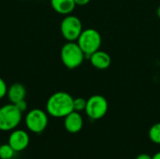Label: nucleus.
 I'll return each instance as SVG.
<instances>
[{"label": "nucleus", "instance_id": "nucleus-1", "mask_svg": "<svg viewBox=\"0 0 160 159\" xmlns=\"http://www.w3.org/2000/svg\"><path fill=\"white\" fill-rule=\"evenodd\" d=\"M73 97L70 94L58 91L53 93L47 100L46 112L54 118H65L68 114L74 111Z\"/></svg>", "mask_w": 160, "mask_h": 159}, {"label": "nucleus", "instance_id": "nucleus-2", "mask_svg": "<svg viewBox=\"0 0 160 159\" xmlns=\"http://www.w3.org/2000/svg\"><path fill=\"white\" fill-rule=\"evenodd\" d=\"M60 57L63 65L67 68L74 69L83 63L85 54L77 41H67L61 48Z\"/></svg>", "mask_w": 160, "mask_h": 159}, {"label": "nucleus", "instance_id": "nucleus-3", "mask_svg": "<svg viewBox=\"0 0 160 159\" xmlns=\"http://www.w3.org/2000/svg\"><path fill=\"white\" fill-rule=\"evenodd\" d=\"M77 43L84 52L85 57L89 58L92 53L100 49L102 43L101 35L98 30L94 28L84 29L77 39Z\"/></svg>", "mask_w": 160, "mask_h": 159}, {"label": "nucleus", "instance_id": "nucleus-4", "mask_svg": "<svg viewBox=\"0 0 160 159\" xmlns=\"http://www.w3.org/2000/svg\"><path fill=\"white\" fill-rule=\"evenodd\" d=\"M22 121V112L13 103L6 104L0 108V130L12 131Z\"/></svg>", "mask_w": 160, "mask_h": 159}, {"label": "nucleus", "instance_id": "nucleus-5", "mask_svg": "<svg viewBox=\"0 0 160 159\" xmlns=\"http://www.w3.org/2000/svg\"><path fill=\"white\" fill-rule=\"evenodd\" d=\"M24 123L29 131L36 134H40L48 126V113L40 109H33L26 113Z\"/></svg>", "mask_w": 160, "mask_h": 159}, {"label": "nucleus", "instance_id": "nucleus-6", "mask_svg": "<svg viewBox=\"0 0 160 159\" xmlns=\"http://www.w3.org/2000/svg\"><path fill=\"white\" fill-rule=\"evenodd\" d=\"M82 30L81 20L71 14L66 15L60 24L61 34L67 41H77Z\"/></svg>", "mask_w": 160, "mask_h": 159}, {"label": "nucleus", "instance_id": "nucleus-7", "mask_svg": "<svg viewBox=\"0 0 160 159\" xmlns=\"http://www.w3.org/2000/svg\"><path fill=\"white\" fill-rule=\"evenodd\" d=\"M109 110L107 99L101 95H94L87 99L85 112L91 120H99L103 118Z\"/></svg>", "mask_w": 160, "mask_h": 159}, {"label": "nucleus", "instance_id": "nucleus-8", "mask_svg": "<svg viewBox=\"0 0 160 159\" xmlns=\"http://www.w3.org/2000/svg\"><path fill=\"white\" fill-rule=\"evenodd\" d=\"M30 142L28 133L22 129H14L8 137V144L17 153L25 150Z\"/></svg>", "mask_w": 160, "mask_h": 159}, {"label": "nucleus", "instance_id": "nucleus-9", "mask_svg": "<svg viewBox=\"0 0 160 159\" xmlns=\"http://www.w3.org/2000/svg\"><path fill=\"white\" fill-rule=\"evenodd\" d=\"M64 127L70 134H76L80 132L83 127V119L81 113L73 111L68 114L64 118Z\"/></svg>", "mask_w": 160, "mask_h": 159}, {"label": "nucleus", "instance_id": "nucleus-10", "mask_svg": "<svg viewBox=\"0 0 160 159\" xmlns=\"http://www.w3.org/2000/svg\"><path fill=\"white\" fill-rule=\"evenodd\" d=\"M91 65L99 70H104L110 67L112 64V58L110 54L104 51L98 50L89 56Z\"/></svg>", "mask_w": 160, "mask_h": 159}, {"label": "nucleus", "instance_id": "nucleus-11", "mask_svg": "<svg viewBox=\"0 0 160 159\" xmlns=\"http://www.w3.org/2000/svg\"><path fill=\"white\" fill-rule=\"evenodd\" d=\"M7 96L10 103H17L18 101L23 100L26 96V89L25 87L20 83V82H15L12 83L8 88L7 92Z\"/></svg>", "mask_w": 160, "mask_h": 159}, {"label": "nucleus", "instance_id": "nucleus-12", "mask_svg": "<svg viewBox=\"0 0 160 159\" xmlns=\"http://www.w3.org/2000/svg\"><path fill=\"white\" fill-rule=\"evenodd\" d=\"M51 5L54 11L62 15L70 14L76 7L74 0H51Z\"/></svg>", "mask_w": 160, "mask_h": 159}, {"label": "nucleus", "instance_id": "nucleus-13", "mask_svg": "<svg viewBox=\"0 0 160 159\" xmlns=\"http://www.w3.org/2000/svg\"><path fill=\"white\" fill-rule=\"evenodd\" d=\"M150 141L156 144H160V122L153 125L148 132Z\"/></svg>", "mask_w": 160, "mask_h": 159}, {"label": "nucleus", "instance_id": "nucleus-14", "mask_svg": "<svg viewBox=\"0 0 160 159\" xmlns=\"http://www.w3.org/2000/svg\"><path fill=\"white\" fill-rule=\"evenodd\" d=\"M15 153L16 152L8 143L0 145V159H11L14 157Z\"/></svg>", "mask_w": 160, "mask_h": 159}, {"label": "nucleus", "instance_id": "nucleus-15", "mask_svg": "<svg viewBox=\"0 0 160 159\" xmlns=\"http://www.w3.org/2000/svg\"><path fill=\"white\" fill-rule=\"evenodd\" d=\"M87 99H84L83 97H76L73 99V109L75 112H81L85 111Z\"/></svg>", "mask_w": 160, "mask_h": 159}, {"label": "nucleus", "instance_id": "nucleus-16", "mask_svg": "<svg viewBox=\"0 0 160 159\" xmlns=\"http://www.w3.org/2000/svg\"><path fill=\"white\" fill-rule=\"evenodd\" d=\"M8 86L7 83L5 82V81L0 78V99H2L3 97H5L7 96V92H8Z\"/></svg>", "mask_w": 160, "mask_h": 159}, {"label": "nucleus", "instance_id": "nucleus-17", "mask_svg": "<svg viewBox=\"0 0 160 159\" xmlns=\"http://www.w3.org/2000/svg\"><path fill=\"white\" fill-rule=\"evenodd\" d=\"M15 106H16V108L22 113V112H24L26 110H27V103H26V101L23 99V100H21V101H18L17 103H15L14 104Z\"/></svg>", "mask_w": 160, "mask_h": 159}, {"label": "nucleus", "instance_id": "nucleus-18", "mask_svg": "<svg viewBox=\"0 0 160 159\" xmlns=\"http://www.w3.org/2000/svg\"><path fill=\"white\" fill-rule=\"evenodd\" d=\"M91 0H74L76 6H85L87 5Z\"/></svg>", "mask_w": 160, "mask_h": 159}, {"label": "nucleus", "instance_id": "nucleus-19", "mask_svg": "<svg viewBox=\"0 0 160 159\" xmlns=\"http://www.w3.org/2000/svg\"><path fill=\"white\" fill-rule=\"evenodd\" d=\"M136 159H152V157L149 154H141L136 157Z\"/></svg>", "mask_w": 160, "mask_h": 159}, {"label": "nucleus", "instance_id": "nucleus-20", "mask_svg": "<svg viewBox=\"0 0 160 159\" xmlns=\"http://www.w3.org/2000/svg\"><path fill=\"white\" fill-rule=\"evenodd\" d=\"M152 159H160V152L156 153V154L152 157Z\"/></svg>", "mask_w": 160, "mask_h": 159}, {"label": "nucleus", "instance_id": "nucleus-21", "mask_svg": "<svg viewBox=\"0 0 160 159\" xmlns=\"http://www.w3.org/2000/svg\"><path fill=\"white\" fill-rule=\"evenodd\" d=\"M157 15H158V17L160 19V6L158 7V9H157Z\"/></svg>", "mask_w": 160, "mask_h": 159}]
</instances>
